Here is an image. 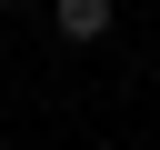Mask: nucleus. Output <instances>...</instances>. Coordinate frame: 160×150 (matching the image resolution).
Listing matches in <instances>:
<instances>
[{
    "label": "nucleus",
    "instance_id": "f257e3e1",
    "mask_svg": "<svg viewBox=\"0 0 160 150\" xmlns=\"http://www.w3.org/2000/svg\"><path fill=\"white\" fill-rule=\"evenodd\" d=\"M50 20H60V40H100L110 30V0H50Z\"/></svg>",
    "mask_w": 160,
    "mask_h": 150
}]
</instances>
